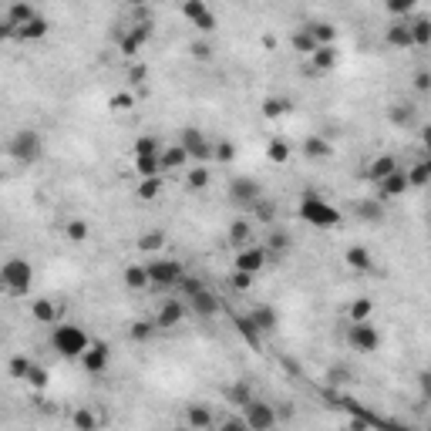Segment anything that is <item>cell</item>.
<instances>
[{"label":"cell","instance_id":"20","mask_svg":"<svg viewBox=\"0 0 431 431\" xmlns=\"http://www.w3.org/2000/svg\"><path fill=\"white\" fill-rule=\"evenodd\" d=\"M122 280H125L129 290H149L152 286V277H149V266H145V263H131V266H125Z\"/></svg>","mask_w":431,"mask_h":431},{"label":"cell","instance_id":"31","mask_svg":"<svg viewBox=\"0 0 431 431\" xmlns=\"http://www.w3.org/2000/svg\"><path fill=\"white\" fill-rule=\"evenodd\" d=\"M411 38L414 48H431V17H411Z\"/></svg>","mask_w":431,"mask_h":431},{"label":"cell","instance_id":"45","mask_svg":"<svg viewBox=\"0 0 431 431\" xmlns=\"http://www.w3.org/2000/svg\"><path fill=\"white\" fill-rule=\"evenodd\" d=\"M31 357L27 354H17V357H10V364H7V371H10V377H17V381H27V371H31Z\"/></svg>","mask_w":431,"mask_h":431},{"label":"cell","instance_id":"11","mask_svg":"<svg viewBox=\"0 0 431 431\" xmlns=\"http://www.w3.org/2000/svg\"><path fill=\"white\" fill-rule=\"evenodd\" d=\"M229 199L240 203L243 209H253V203H260L263 199L260 182H256L253 175H236V179L229 182Z\"/></svg>","mask_w":431,"mask_h":431},{"label":"cell","instance_id":"41","mask_svg":"<svg viewBox=\"0 0 431 431\" xmlns=\"http://www.w3.org/2000/svg\"><path fill=\"white\" fill-rule=\"evenodd\" d=\"M27 384L34 388V391H44L48 384H51V374H48V367H41L38 360L31 364V371H27Z\"/></svg>","mask_w":431,"mask_h":431},{"label":"cell","instance_id":"4","mask_svg":"<svg viewBox=\"0 0 431 431\" xmlns=\"http://www.w3.org/2000/svg\"><path fill=\"white\" fill-rule=\"evenodd\" d=\"M7 155L14 162H20V166H34V162H41V155H44V142H41V135L34 129H20L7 142Z\"/></svg>","mask_w":431,"mask_h":431},{"label":"cell","instance_id":"29","mask_svg":"<svg viewBox=\"0 0 431 431\" xmlns=\"http://www.w3.org/2000/svg\"><path fill=\"white\" fill-rule=\"evenodd\" d=\"M334 64H337V48H317L310 57V71H317V75H327Z\"/></svg>","mask_w":431,"mask_h":431},{"label":"cell","instance_id":"53","mask_svg":"<svg viewBox=\"0 0 431 431\" xmlns=\"http://www.w3.org/2000/svg\"><path fill=\"white\" fill-rule=\"evenodd\" d=\"M414 88H418L421 94H428V92H431V71H428V68H421V71L414 75Z\"/></svg>","mask_w":431,"mask_h":431},{"label":"cell","instance_id":"33","mask_svg":"<svg viewBox=\"0 0 431 431\" xmlns=\"http://www.w3.org/2000/svg\"><path fill=\"white\" fill-rule=\"evenodd\" d=\"M371 317H374V300L371 297H357L351 303V323H367Z\"/></svg>","mask_w":431,"mask_h":431},{"label":"cell","instance_id":"17","mask_svg":"<svg viewBox=\"0 0 431 431\" xmlns=\"http://www.w3.org/2000/svg\"><path fill=\"white\" fill-rule=\"evenodd\" d=\"M226 243L233 246L236 253H240V249H246V246H253V226L246 223L243 216H240V219H233V223H229V229H226Z\"/></svg>","mask_w":431,"mask_h":431},{"label":"cell","instance_id":"25","mask_svg":"<svg viewBox=\"0 0 431 431\" xmlns=\"http://www.w3.org/2000/svg\"><path fill=\"white\" fill-rule=\"evenodd\" d=\"M249 317H253V323L260 327L263 334H266V330H277V323H280V314H277V310H273L270 303H260V307H253V310H249Z\"/></svg>","mask_w":431,"mask_h":431},{"label":"cell","instance_id":"30","mask_svg":"<svg viewBox=\"0 0 431 431\" xmlns=\"http://www.w3.org/2000/svg\"><path fill=\"white\" fill-rule=\"evenodd\" d=\"M307 27H310V34L317 41V48H334L337 27H330V24H323V20H314V24H307Z\"/></svg>","mask_w":431,"mask_h":431},{"label":"cell","instance_id":"35","mask_svg":"<svg viewBox=\"0 0 431 431\" xmlns=\"http://www.w3.org/2000/svg\"><path fill=\"white\" fill-rule=\"evenodd\" d=\"M162 246H166V233L162 229H149V233L138 236V249H145V253H159Z\"/></svg>","mask_w":431,"mask_h":431},{"label":"cell","instance_id":"14","mask_svg":"<svg viewBox=\"0 0 431 431\" xmlns=\"http://www.w3.org/2000/svg\"><path fill=\"white\" fill-rule=\"evenodd\" d=\"M186 425L192 431H212L216 428V414H212V408L209 404H203V401H192V404H186Z\"/></svg>","mask_w":431,"mask_h":431},{"label":"cell","instance_id":"36","mask_svg":"<svg viewBox=\"0 0 431 431\" xmlns=\"http://www.w3.org/2000/svg\"><path fill=\"white\" fill-rule=\"evenodd\" d=\"M159 327H155V320H135L129 327V337L135 340V344H145V340H152V334H155Z\"/></svg>","mask_w":431,"mask_h":431},{"label":"cell","instance_id":"39","mask_svg":"<svg viewBox=\"0 0 431 431\" xmlns=\"http://www.w3.org/2000/svg\"><path fill=\"white\" fill-rule=\"evenodd\" d=\"M71 421H75L78 431H98V414H94L92 408H78V411L71 414Z\"/></svg>","mask_w":431,"mask_h":431},{"label":"cell","instance_id":"7","mask_svg":"<svg viewBox=\"0 0 431 431\" xmlns=\"http://www.w3.org/2000/svg\"><path fill=\"white\" fill-rule=\"evenodd\" d=\"M347 344H351V351H357V354H374L377 347H381V330H377L371 320L367 323H347Z\"/></svg>","mask_w":431,"mask_h":431},{"label":"cell","instance_id":"59","mask_svg":"<svg viewBox=\"0 0 431 431\" xmlns=\"http://www.w3.org/2000/svg\"><path fill=\"white\" fill-rule=\"evenodd\" d=\"M145 75H149V71H145L142 64H135V68L129 71V81H131V85H138V81H145Z\"/></svg>","mask_w":431,"mask_h":431},{"label":"cell","instance_id":"37","mask_svg":"<svg viewBox=\"0 0 431 431\" xmlns=\"http://www.w3.org/2000/svg\"><path fill=\"white\" fill-rule=\"evenodd\" d=\"M206 186H209V169H206V166H192V169L186 172V189H192V192H203Z\"/></svg>","mask_w":431,"mask_h":431},{"label":"cell","instance_id":"60","mask_svg":"<svg viewBox=\"0 0 431 431\" xmlns=\"http://www.w3.org/2000/svg\"><path fill=\"white\" fill-rule=\"evenodd\" d=\"M421 145H425L431 155V125H421Z\"/></svg>","mask_w":431,"mask_h":431},{"label":"cell","instance_id":"8","mask_svg":"<svg viewBox=\"0 0 431 431\" xmlns=\"http://www.w3.org/2000/svg\"><path fill=\"white\" fill-rule=\"evenodd\" d=\"M179 145L189 152V159L192 162H199V166H206L209 159H216V145L209 142L206 135L199 129H182V135H179Z\"/></svg>","mask_w":431,"mask_h":431},{"label":"cell","instance_id":"1","mask_svg":"<svg viewBox=\"0 0 431 431\" xmlns=\"http://www.w3.org/2000/svg\"><path fill=\"white\" fill-rule=\"evenodd\" d=\"M297 216H300L307 226H314V229H334V226L344 223V216H340V209L334 203H327L320 192L314 189H307L300 199V206H297Z\"/></svg>","mask_w":431,"mask_h":431},{"label":"cell","instance_id":"38","mask_svg":"<svg viewBox=\"0 0 431 431\" xmlns=\"http://www.w3.org/2000/svg\"><path fill=\"white\" fill-rule=\"evenodd\" d=\"M64 236H68V243H85V240L92 236V229H88V223H85V219H68V226H64Z\"/></svg>","mask_w":431,"mask_h":431},{"label":"cell","instance_id":"26","mask_svg":"<svg viewBox=\"0 0 431 431\" xmlns=\"http://www.w3.org/2000/svg\"><path fill=\"white\" fill-rule=\"evenodd\" d=\"M330 142L323 138V135H307V142H303V155L310 159V162H323L327 155H330Z\"/></svg>","mask_w":431,"mask_h":431},{"label":"cell","instance_id":"54","mask_svg":"<svg viewBox=\"0 0 431 431\" xmlns=\"http://www.w3.org/2000/svg\"><path fill=\"white\" fill-rule=\"evenodd\" d=\"M108 105H112L115 112H129L131 105H135V98H131V94H125V92H122V94H115V98H112V101H108Z\"/></svg>","mask_w":431,"mask_h":431},{"label":"cell","instance_id":"21","mask_svg":"<svg viewBox=\"0 0 431 431\" xmlns=\"http://www.w3.org/2000/svg\"><path fill=\"white\" fill-rule=\"evenodd\" d=\"M166 192V175H152V179H138V186H135V196L142 199V203H155L159 196Z\"/></svg>","mask_w":431,"mask_h":431},{"label":"cell","instance_id":"6","mask_svg":"<svg viewBox=\"0 0 431 431\" xmlns=\"http://www.w3.org/2000/svg\"><path fill=\"white\" fill-rule=\"evenodd\" d=\"M243 421H246V428L249 431H273L277 428V408H273L270 401L253 397V401L243 408Z\"/></svg>","mask_w":431,"mask_h":431},{"label":"cell","instance_id":"23","mask_svg":"<svg viewBox=\"0 0 431 431\" xmlns=\"http://www.w3.org/2000/svg\"><path fill=\"white\" fill-rule=\"evenodd\" d=\"M192 159H189V152L175 142V145H166L162 149V172H175V169H182V166H189Z\"/></svg>","mask_w":431,"mask_h":431},{"label":"cell","instance_id":"32","mask_svg":"<svg viewBox=\"0 0 431 431\" xmlns=\"http://www.w3.org/2000/svg\"><path fill=\"white\" fill-rule=\"evenodd\" d=\"M236 334H240V337H243L249 347H256V344H260V334H263V330L256 327V323H253V317L246 314V317H236Z\"/></svg>","mask_w":431,"mask_h":431},{"label":"cell","instance_id":"51","mask_svg":"<svg viewBox=\"0 0 431 431\" xmlns=\"http://www.w3.org/2000/svg\"><path fill=\"white\" fill-rule=\"evenodd\" d=\"M179 286H182V297H189V300H192L196 293H203V290H206V286H203V280H196V277H186Z\"/></svg>","mask_w":431,"mask_h":431},{"label":"cell","instance_id":"18","mask_svg":"<svg viewBox=\"0 0 431 431\" xmlns=\"http://www.w3.org/2000/svg\"><path fill=\"white\" fill-rule=\"evenodd\" d=\"M189 310H192L196 317L212 320L216 314H219V297H216L212 290H203V293H196V297L189 300Z\"/></svg>","mask_w":431,"mask_h":431},{"label":"cell","instance_id":"15","mask_svg":"<svg viewBox=\"0 0 431 431\" xmlns=\"http://www.w3.org/2000/svg\"><path fill=\"white\" fill-rule=\"evenodd\" d=\"M31 317L38 320V323L57 327V323H61V303H57L54 297H38V300L31 303Z\"/></svg>","mask_w":431,"mask_h":431},{"label":"cell","instance_id":"9","mask_svg":"<svg viewBox=\"0 0 431 431\" xmlns=\"http://www.w3.org/2000/svg\"><path fill=\"white\" fill-rule=\"evenodd\" d=\"M266 256H270L266 246H246V249H240V253L233 256V273L256 277V273H263V266H266Z\"/></svg>","mask_w":431,"mask_h":431},{"label":"cell","instance_id":"48","mask_svg":"<svg viewBox=\"0 0 431 431\" xmlns=\"http://www.w3.org/2000/svg\"><path fill=\"white\" fill-rule=\"evenodd\" d=\"M266 249H273V253H283V249H290V236H286L283 229H273V233L266 236Z\"/></svg>","mask_w":431,"mask_h":431},{"label":"cell","instance_id":"47","mask_svg":"<svg viewBox=\"0 0 431 431\" xmlns=\"http://www.w3.org/2000/svg\"><path fill=\"white\" fill-rule=\"evenodd\" d=\"M290 112V101L286 98H266L263 101V115L266 118H280V115H286Z\"/></svg>","mask_w":431,"mask_h":431},{"label":"cell","instance_id":"50","mask_svg":"<svg viewBox=\"0 0 431 431\" xmlns=\"http://www.w3.org/2000/svg\"><path fill=\"white\" fill-rule=\"evenodd\" d=\"M236 159V145L233 142H216V162H233Z\"/></svg>","mask_w":431,"mask_h":431},{"label":"cell","instance_id":"24","mask_svg":"<svg viewBox=\"0 0 431 431\" xmlns=\"http://www.w3.org/2000/svg\"><path fill=\"white\" fill-rule=\"evenodd\" d=\"M344 260H347V266L357 270V273H374V260H371V253H367L364 246H351V249L344 253Z\"/></svg>","mask_w":431,"mask_h":431},{"label":"cell","instance_id":"12","mask_svg":"<svg viewBox=\"0 0 431 431\" xmlns=\"http://www.w3.org/2000/svg\"><path fill=\"white\" fill-rule=\"evenodd\" d=\"M108 364H112V347L108 344H101V340H94L92 347L85 351V357H81V367H85V374H105L108 371Z\"/></svg>","mask_w":431,"mask_h":431},{"label":"cell","instance_id":"3","mask_svg":"<svg viewBox=\"0 0 431 431\" xmlns=\"http://www.w3.org/2000/svg\"><path fill=\"white\" fill-rule=\"evenodd\" d=\"M0 280H3V290H7V293L24 297V293H31V286H34V266L24 260V256H10V260H3V266H0Z\"/></svg>","mask_w":431,"mask_h":431},{"label":"cell","instance_id":"16","mask_svg":"<svg viewBox=\"0 0 431 431\" xmlns=\"http://www.w3.org/2000/svg\"><path fill=\"white\" fill-rule=\"evenodd\" d=\"M384 44H388V48H397V51H411L414 48L411 24H408V20H394L391 27L384 31Z\"/></svg>","mask_w":431,"mask_h":431},{"label":"cell","instance_id":"49","mask_svg":"<svg viewBox=\"0 0 431 431\" xmlns=\"http://www.w3.org/2000/svg\"><path fill=\"white\" fill-rule=\"evenodd\" d=\"M391 122L397 125V129H401V125H411V122H414V108H411V105H394V108H391Z\"/></svg>","mask_w":431,"mask_h":431},{"label":"cell","instance_id":"58","mask_svg":"<svg viewBox=\"0 0 431 431\" xmlns=\"http://www.w3.org/2000/svg\"><path fill=\"white\" fill-rule=\"evenodd\" d=\"M249 283H253V277H246V273H233V286H236V290H249Z\"/></svg>","mask_w":431,"mask_h":431},{"label":"cell","instance_id":"22","mask_svg":"<svg viewBox=\"0 0 431 431\" xmlns=\"http://www.w3.org/2000/svg\"><path fill=\"white\" fill-rule=\"evenodd\" d=\"M411 189V182H408V169H397L394 175H388L384 182H381V196L384 199H394V196H404Z\"/></svg>","mask_w":431,"mask_h":431},{"label":"cell","instance_id":"44","mask_svg":"<svg viewBox=\"0 0 431 431\" xmlns=\"http://www.w3.org/2000/svg\"><path fill=\"white\" fill-rule=\"evenodd\" d=\"M260 223H273L277 219V203L273 199H260V203H253V209H249Z\"/></svg>","mask_w":431,"mask_h":431},{"label":"cell","instance_id":"34","mask_svg":"<svg viewBox=\"0 0 431 431\" xmlns=\"http://www.w3.org/2000/svg\"><path fill=\"white\" fill-rule=\"evenodd\" d=\"M131 155H135V159H142V155H162V142H159L155 135H138Z\"/></svg>","mask_w":431,"mask_h":431},{"label":"cell","instance_id":"10","mask_svg":"<svg viewBox=\"0 0 431 431\" xmlns=\"http://www.w3.org/2000/svg\"><path fill=\"white\" fill-rule=\"evenodd\" d=\"M149 38H152V20H145V24H131L129 31L118 38V51H122V57L142 54V48L149 44Z\"/></svg>","mask_w":431,"mask_h":431},{"label":"cell","instance_id":"40","mask_svg":"<svg viewBox=\"0 0 431 431\" xmlns=\"http://www.w3.org/2000/svg\"><path fill=\"white\" fill-rule=\"evenodd\" d=\"M266 159L273 162V166H283V162H290V145L280 142V138H273L270 145H266Z\"/></svg>","mask_w":431,"mask_h":431},{"label":"cell","instance_id":"61","mask_svg":"<svg viewBox=\"0 0 431 431\" xmlns=\"http://www.w3.org/2000/svg\"><path fill=\"white\" fill-rule=\"evenodd\" d=\"M172 431H192V428H189V425H179V428H172Z\"/></svg>","mask_w":431,"mask_h":431},{"label":"cell","instance_id":"42","mask_svg":"<svg viewBox=\"0 0 431 431\" xmlns=\"http://www.w3.org/2000/svg\"><path fill=\"white\" fill-rule=\"evenodd\" d=\"M408 182H411V189H425L431 186V172L425 162H414L411 169H408Z\"/></svg>","mask_w":431,"mask_h":431},{"label":"cell","instance_id":"27","mask_svg":"<svg viewBox=\"0 0 431 431\" xmlns=\"http://www.w3.org/2000/svg\"><path fill=\"white\" fill-rule=\"evenodd\" d=\"M290 44H293V51L303 57H314V51H317V41H314V34H310V27L303 24V27H297L293 34H290Z\"/></svg>","mask_w":431,"mask_h":431},{"label":"cell","instance_id":"19","mask_svg":"<svg viewBox=\"0 0 431 431\" xmlns=\"http://www.w3.org/2000/svg\"><path fill=\"white\" fill-rule=\"evenodd\" d=\"M397 169H401V166H397V159H394V155H377L374 162L367 166V179L381 186V182H384L388 175H394Z\"/></svg>","mask_w":431,"mask_h":431},{"label":"cell","instance_id":"56","mask_svg":"<svg viewBox=\"0 0 431 431\" xmlns=\"http://www.w3.org/2000/svg\"><path fill=\"white\" fill-rule=\"evenodd\" d=\"M192 57H196V61H209V57H212V48H209L206 41H196V44H192Z\"/></svg>","mask_w":431,"mask_h":431},{"label":"cell","instance_id":"57","mask_svg":"<svg viewBox=\"0 0 431 431\" xmlns=\"http://www.w3.org/2000/svg\"><path fill=\"white\" fill-rule=\"evenodd\" d=\"M357 212H364V219H371V223H374V219H381V206H377V203H360V206H357Z\"/></svg>","mask_w":431,"mask_h":431},{"label":"cell","instance_id":"2","mask_svg":"<svg viewBox=\"0 0 431 431\" xmlns=\"http://www.w3.org/2000/svg\"><path fill=\"white\" fill-rule=\"evenodd\" d=\"M92 344H94L92 334L81 323H57V327H51V347L61 357H68V360H81Z\"/></svg>","mask_w":431,"mask_h":431},{"label":"cell","instance_id":"55","mask_svg":"<svg viewBox=\"0 0 431 431\" xmlns=\"http://www.w3.org/2000/svg\"><path fill=\"white\" fill-rule=\"evenodd\" d=\"M212 431H249V428H246V421H243V418H226L223 425H216Z\"/></svg>","mask_w":431,"mask_h":431},{"label":"cell","instance_id":"52","mask_svg":"<svg viewBox=\"0 0 431 431\" xmlns=\"http://www.w3.org/2000/svg\"><path fill=\"white\" fill-rule=\"evenodd\" d=\"M229 397H233V401H236V404H249V401H253V394H249V388H246L243 381H240V384H236V388H233V391H229Z\"/></svg>","mask_w":431,"mask_h":431},{"label":"cell","instance_id":"28","mask_svg":"<svg viewBox=\"0 0 431 431\" xmlns=\"http://www.w3.org/2000/svg\"><path fill=\"white\" fill-rule=\"evenodd\" d=\"M48 31H51V20L44 17V14H38L31 24H24L17 31V41H41V38H48Z\"/></svg>","mask_w":431,"mask_h":431},{"label":"cell","instance_id":"13","mask_svg":"<svg viewBox=\"0 0 431 431\" xmlns=\"http://www.w3.org/2000/svg\"><path fill=\"white\" fill-rule=\"evenodd\" d=\"M155 327L159 330H172V327H179L182 320H186V303L175 300V297H169V300L159 303V310H155Z\"/></svg>","mask_w":431,"mask_h":431},{"label":"cell","instance_id":"62","mask_svg":"<svg viewBox=\"0 0 431 431\" xmlns=\"http://www.w3.org/2000/svg\"><path fill=\"white\" fill-rule=\"evenodd\" d=\"M428 431H431V421H428Z\"/></svg>","mask_w":431,"mask_h":431},{"label":"cell","instance_id":"43","mask_svg":"<svg viewBox=\"0 0 431 431\" xmlns=\"http://www.w3.org/2000/svg\"><path fill=\"white\" fill-rule=\"evenodd\" d=\"M414 7H418L414 0H388V3H384V10H388L391 17H401V20H408V17H411V14H414Z\"/></svg>","mask_w":431,"mask_h":431},{"label":"cell","instance_id":"5","mask_svg":"<svg viewBox=\"0 0 431 431\" xmlns=\"http://www.w3.org/2000/svg\"><path fill=\"white\" fill-rule=\"evenodd\" d=\"M145 266H149L152 286H159V290L179 286V283L186 280V266H182L179 260H172V256H152Z\"/></svg>","mask_w":431,"mask_h":431},{"label":"cell","instance_id":"46","mask_svg":"<svg viewBox=\"0 0 431 431\" xmlns=\"http://www.w3.org/2000/svg\"><path fill=\"white\" fill-rule=\"evenodd\" d=\"M209 14V7L203 3V0H189V3H182V17L189 20V24H196V20H203Z\"/></svg>","mask_w":431,"mask_h":431}]
</instances>
